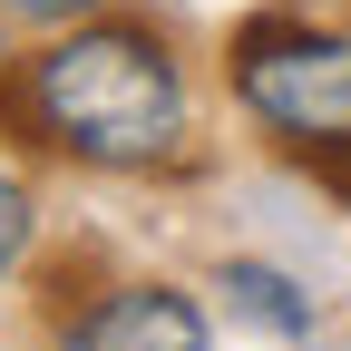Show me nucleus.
Segmentation results:
<instances>
[{
    "mask_svg": "<svg viewBox=\"0 0 351 351\" xmlns=\"http://www.w3.org/2000/svg\"><path fill=\"white\" fill-rule=\"evenodd\" d=\"M29 117L88 166H156L186 147V78L156 29H69L29 59Z\"/></svg>",
    "mask_w": 351,
    "mask_h": 351,
    "instance_id": "nucleus-1",
    "label": "nucleus"
},
{
    "mask_svg": "<svg viewBox=\"0 0 351 351\" xmlns=\"http://www.w3.org/2000/svg\"><path fill=\"white\" fill-rule=\"evenodd\" d=\"M234 98L263 127H283L293 147L351 137V39L302 29V20H254L234 39Z\"/></svg>",
    "mask_w": 351,
    "mask_h": 351,
    "instance_id": "nucleus-2",
    "label": "nucleus"
},
{
    "mask_svg": "<svg viewBox=\"0 0 351 351\" xmlns=\"http://www.w3.org/2000/svg\"><path fill=\"white\" fill-rule=\"evenodd\" d=\"M59 351H205V313L176 283H127L108 302H88Z\"/></svg>",
    "mask_w": 351,
    "mask_h": 351,
    "instance_id": "nucleus-3",
    "label": "nucleus"
},
{
    "mask_svg": "<svg viewBox=\"0 0 351 351\" xmlns=\"http://www.w3.org/2000/svg\"><path fill=\"white\" fill-rule=\"evenodd\" d=\"M225 293H234V313L244 322H263V332H283V341H302L313 332V302H302L274 263H225Z\"/></svg>",
    "mask_w": 351,
    "mask_h": 351,
    "instance_id": "nucleus-4",
    "label": "nucleus"
},
{
    "mask_svg": "<svg viewBox=\"0 0 351 351\" xmlns=\"http://www.w3.org/2000/svg\"><path fill=\"white\" fill-rule=\"evenodd\" d=\"M20 254H29V186H20V176H0V274H10Z\"/></svg>",
    "mask_w": 351,
    "mask_h": 351,
    "instance_id": "nucleus-5",
    "label": "nucleus"
},
{
    "mask_svg": "<svg viewBox=\"0 0 351 351\" xmlns=\"http://www.w3.org/2000/svg\"><path fill=\"white\" fill-rule=\"evenodd\" d=\"M78 10H98V0H0V20H39V29H59Z\"/></svg>",
    "mask_w": 351,
    "mask_h": 351,
    "instance_id": "nucleus-6",
    "label": "nucleus"
}]
</instances>
